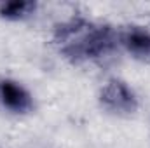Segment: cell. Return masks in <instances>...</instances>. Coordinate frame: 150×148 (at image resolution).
Here are the masks:
<instances>
[{
  "mask_svg": "<svg viewBox=\"0 0 150 148\" xmlns=\"http://www.w3.org/2000/svg\"><path fill=\"white\" fill-rule=\"evenodd\" d=\"M122 47L136 59H150V30L143 26H127L119 33Z\"/></svg>",
  "mask_w": 150,
  "mask_h": 148,
  "instance_id": "obj_4",
  "label": "cell"
},
{
  "mask_svg": "<svg viewBox=\"0 0 150 148\" xmlns=\"http://www.w3.org/2000/svg\"><path fill=\"white\" fill-rule=\"evenodd\" d=\"M35 11L33 2H7L0 5V16L5 19H23Z\"/></svg>",
  "mask_w": 150,
  "mask_h": 148,
  "instance_id": "obj_5",
  "label": "cell"
},
{
  "mask_svg": "<svg viewBox=\"0 0 150 148\" xmlns=\"http://www.w3.org/2000/svg\"><path fill=\"white\" fill-rule=\"evenodd\" d=\"M54 42L67 59L82 63L108 54L119 42V33L107 25L74 18L56 28Z\"/></svg>",
  "mask_w": 150,
  "mask_h": 148,
  "instance_id": "obj_1",
  "label": "cell"
},
{
  "mask_svg": "<svg viewBox=\"0 0 150 148\" xmlns=\"http://www.w3.org/2000/svg\"><path fill=\"white\" fill-rule=\"evenodd\" d=\"M101 106L115 115H133L138 110V98L134 91L120 78H110L100 91Z\"/></svg>",
  "mask_w": 150,
  "mask_h": 148,
  "instance_id": "obj_2",
  "label": "cell"
},
{
  "mask_svg": "<svg viewBox=\"0 0 150 148\" xmlns=\"http://www.w3.org/2000/svg\"><path fill=\"white\" fill-rule=\"evenodd\" d=\"M0 105L12 113H28L33 108V99L19 82L0 78Z\"/></svg>",
  "mask_w": 150,
  "mask_h": 148,
  "instance_id": "obj_3",
  "label": "cell"
}]
</instances>
